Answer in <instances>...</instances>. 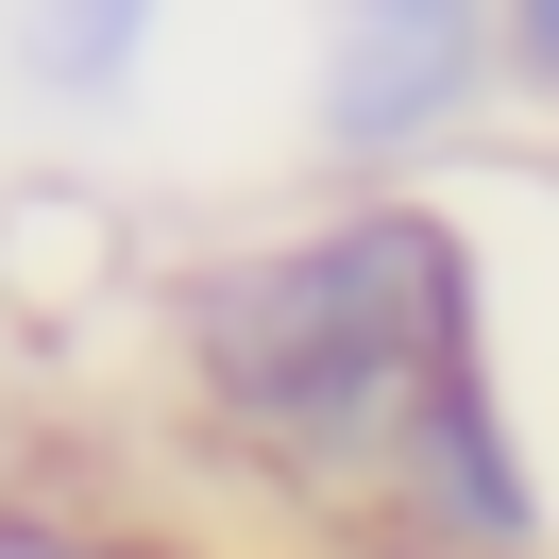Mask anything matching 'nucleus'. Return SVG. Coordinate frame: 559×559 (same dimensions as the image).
Wrapping results in <instances>:
<instances>
[{"label":"nucleus","instance_id":"423d86ee","mask_svg":"<svg viewBox=\"0 0 559 559\" xmlns=\"http://www.w3.org/2000/svg\"><path fill=\"white\" fill-rule=\"evenodd\" d=\"M509 85H525V103H559V0H509Z\"/></svg>","mask_w":559,"mask_h":559},{"label":"nucleus","instance_id":"f257e3e1","mask_svg":"<svg viewBox=\"0 0 559 559\" xmlns=\"http://www.w3.org/2000/svg\"><path fill=\"white\" fill-rule=\"evenodd\" d=\"M170 340L254 457H288L322 491H373L390 441L424 424V390L475 373V254H457L441 204H340L272 254L187 272Z\"/></svg>","mask_w":559,"mask_h":559},{"label":"nucleus","instance_id":"f03ea898","mask_svg":"<svg viewBox=\"0 0 559 559\" xmlns=\"http://www.w3.org/2000/svg\"><path fill=\"white\" fill-rule=\"evenodd\" d=\"M509 85V0H322V85L306 136L340 170H407Z\"/></svg>","mask_w":559,"mask_h":559},{"label":"nucleus","instance_id":"7ed1b4c3","mask_svg":"<svg viewBox=\"0 0 559 559\" xmlns=\"http://www.w3.org/2000/svg\"><path fill=\"white\" fill-rule=\"evenodd\" d=\"M373 509H390L407 559H543V475H525V424H509V390H491V356L424 390V424L390 441Z\"/></svg>","mask_w":559,"mask_h":559},{"label":"nucleus","instance_id":"20e7f679","mask_svg":"<svg viewBox=\"0 0 559 559\" xmlns=\"http://www.w3.org/2000/svg\"><path fill=\"white\" fill-rule=\"evenodd\" d=\"M136 51H153V0H17V69L51 103H119Z\"/></svg>","mask_w":559,"mask_h":559},{"label":"nucleus","instance_id":"39448f33","mask_svg":"<svg viewBox=\"0 0 559 559\" xmlns=\"http://www.w3.org/2000/svg\"><path fill=\"white\" fill-rule=\"evenodd\" d=\"M0 559H136V543H103V525H69V509H17V491H0Z\"/></svg>","mask_w":559,"mask_h":559}]
</instances>
